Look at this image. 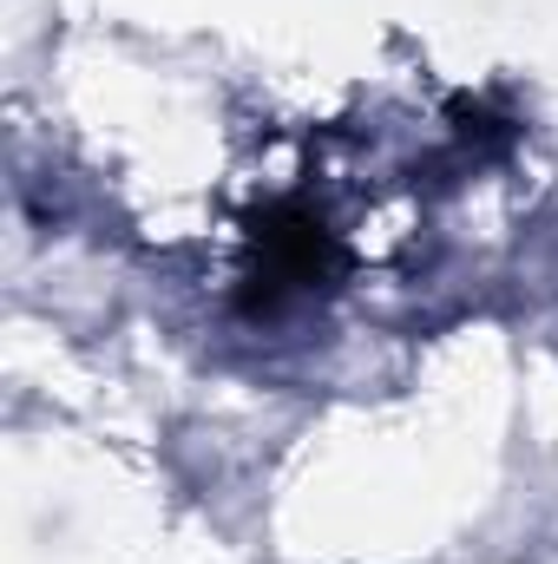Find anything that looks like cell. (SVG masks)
Listing matches in <instances>:
<instances>
[{
	"mask_svg": "<svg viewBox=\"0 0 558 564\" xmlns=\"http://www.w3.org/2000/svg\"><path fill=\"white\" fill-rule=\"evenodd\" d=\"M348 243L342 230L322 217L315 197L302 191H282L270 204L250 210L244 224V270H237V315L250 322H277L302 302H322L335 295L348 276Z\"/></svg>",
	"mask_w": 558,
	"mask_h": 564,
	"instance_id": "obj_1",
	"label": "cell"
}]
</instances>
